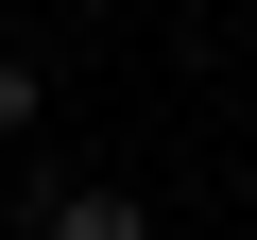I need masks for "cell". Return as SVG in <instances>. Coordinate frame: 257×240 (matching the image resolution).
Here are the masks:
<instances>
[{
  "label": "cell",
  "mask_w": 257,
  "mask_h": 240,
  "mask_svg": "<svg viewBox=\"0 0 257 240\" xmlns=\"http://www.w3.org/2000/svg\"><path fill=\"white\" fill-rule=\"evenodd\" d=\"M35 240H155L138 189H35Z\"/></svg>",
  "instance_id": "cell-1"
},
{
  "label": "cell",
  "mask_w": 257,
  "mask_h": 240,
  "mask_svg": "<svg viewBox=\"0 0 257 240\" xmlns=\"http://www.w3.org/2000/svg\"><path fill=\"white\" fill-rule=\"evenodd\" d=\"M35 103H52V69H35V52H0V138H35Z\"/></svg>",
  "instance_id": "cell-2"
}]
</instances>
